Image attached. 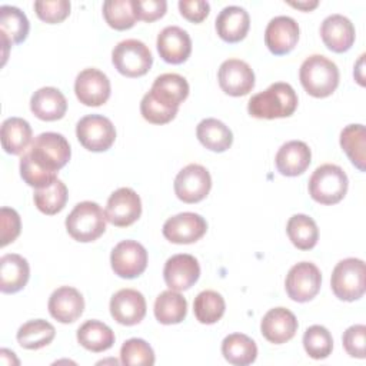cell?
<instances>
[{
  "instance_id": "1",
  "label": "cell",
  "mask_w": 366,
  "mask_h": 366,
  "mask_svg": "<svg viewBox=\"0 0 366 366\" xmlns=\"http://www.w3.org/2000/svg\"><path fill=\"white\" fill-rule=\"evenodd\" d=\"M297 107V94L289 83L276 81L266 90L253 94L247 103V112L256 119L289 117Z\"/></svg>"
},
{
  "instance_id": "2",
  "label": "cell",
  "mask_w": 366,
  "mask_h": 366,
  "mask_svg": "<svg viewBox=\"0 0 366 366\" xmlns=\"http://www.w3.org/2000/svg\"><path fill=\"white\" fill-rule=\"evenodd\" d=\"M303 89L313 97L330 96L339 84L337 66L322 54L309 56L299 69Z\"/></svg>"
},
{
  "instance_id": "3",
  "label": "cell",
  "mask_w": 366,
  "mask_h": 366,
  "mask_svg": "<svg viewBox=\"0 0 366 366\" xmlns=\"http://www.w3.org/2000/svg\"><path fill=\"white\" fill-rule=\"evenodd\" d=\"M24 154L37 167L50 173H57V170L66 166L70 160L71 150L63 134L46 132L34 137Z\"/></svg>"
},
{
  "instance_id": "4",
  "label": "cell",
  "mask_w": 366,
  "mask_h": 366,
  "mask_svg": "<svg viewBox=\"0 0 366 366\" xmlns=\"http://www.w3.org/2000/svg\"><path fill=\"white\" fill-rule=\"evenodd\" d=\"M106 213L96 202H80L66 217V230L77 242L89 243L106 230Z\"/></svg>"
},
{
  "instance_id": "5",
  "label": "cell",
  "mask_w": 366,
  "mask_h": 366,
  "mask_svg": "<svg viewBox=\"0 0 366 366\" xmlns=\"http://www.w3.org/2000/svg\"><path fill=\"white\" fill-rule=\"evenodd\" d=\"M349 180L345 170L332 163L315 169L309 179L310 197L322 204L339 203L347 192Z\"/></svg>"
},
{
  "instance_id": "6",
  "label": "cell",
  "mask_w": 366,
  "mask_h": 366,
  "mask_svg": "<svg viewBox=\"0 0 366 366\" xmlns=\"http://www.w3.org/2000/svg\"><path fill=\"white\" fill-rule=\"evenodd\" d=\"M365 262L357 257H347L340 260L330 277V286L335 296L345 302H353L365 293Z\"/></svg>"
},
{
  "instance_id": "7",
  "label": "cell",
  "mask_w": 366,
  "mask_h": 366,
  "mask_svg": "<svg viewBox=\"0 0 366 366\" xmlns=\"http://www.w3.org/2000/svg\"><path fill=\"white\" fill-rule=\"evenodd\" d=\"M112 61L120 74L126 77H140L150 70L153 56L143 41L126 39L114 46Z\"/></svg>"
},
{
  "instance_id": "8",
  "label": "cell",
  "mask_w": 366,
  "mask_h": 366,
  "mask_svg": "<svg viewBox=\"0 0 366 366\" xmlns=\"http://www.w3.org/2000/svg\"><path fill=\"white\" fill-rule=\"evenodd\" d=\"M76 136L90 152H106L116 140V129L110 119L102 114H87L77 122Z\"/></svg>"
},
{
  "instance_id": "9",
  "label": "cell",
  "mask_w": 366,
  "mask_h": 366,
  "mask_svg": "<svg viewBox=\"0 0 366 366\" xmlns=\"http://www.w3.org/2000/svg\"><path fill=\"white\" fill-rule=\"evenodd\" d=\"M322 273L310 262H299L290 267L285 280L287 296L295 302H309L320 290Z\"/></svg>"
},
{
  "instance_id": "10",
  "label": "cell",
  "mask_w": 366,
  "mask_h": 366,
  "mask_svg": "<svg viewBox=\"0 0 366 366\" xmlns=\"http://www.w3.org/2000/svg\"><path fill=\"white\" fill-rule=\"evenodd\" d=\"M110 264L119 277L134 279L146 270L147 252L136 240H122L112 250Z\"/></svg>"
},
{
  "instance_id": "11",
  "label": "cell",
  "mask_w": 366,
  "mask_h": 366,
  "mask_svg": "<svg viewBox=\"0 0 366 366\" xmlns=\"http://www.w3.org/2000/svg\"><path fill=\"white\" fill-rule=\"evenodd\" d=\"M174 193L184 203H197L203 200L212 187V177L202 164H187L174 179Z\"/></svg>"
},
{
  "instance_id": "12",
  "label": "cell",
  "mask_w": 366,
  "mask_h": 366,
  "mask_svg": "<svg viewBox=\"0 0 366 366\" xmlns=\"http://www.w3.org/2000/svg\"><path fill=\"white\" fill-rule=\"evenodd\" d=\"M104 213L107 222L113 226L127 227L140 217L142 200L133 189L120 187L107 199Z\"/></svg>"
},
{
  "instance_id": "13",
  "label": "cell",
  "mask_w": 366,
  "mask_h": 366,
  "mask_svg": "<svg viewBox=\"0 0 366 366\" xmlns=\"http://www.w3.org/2000/svg\"><path fill=\"white\" fill-rule=\"evenodd\" d=\"M220 89L229 96H246L254 87V73L252 67L240 59L224 60L217 71Z\"/></svg>"
},
{
  "instance_id": "14",
  "label": "cell",
  "mask_w": 366,
  "mask_h": 366,
  "mask_svg": "<svg viewBox=\"0 0 366 366\" xmlns=\"http://www.w3.org/2000/svg\"><path fill=\"white\" fill-rule=\"evenodd\" d=\"M206 220L193 212H183L169 217L163 224V236L176 244L194 243L204 236Z\"/></svg>"
},
{
  "instance_id": "15",
  "label": "cell",
  "mask_w": 366,
  "mask_h": 366,
  "mask_svg": "<svg viewBox=\"0 0 366 366\" xmlns=\"http://www.w3.org/2000/svg\"><path fill=\"white\" fill-rule=\"evenodd\" d=\"M74 93L84 106H102L110 97V80L99 69H84L76 77Z\"/></svg>"
},
{
  "instance_id": "16",
  "label": "cell",
  "mask_w": 366,
  "mask_h": 366,
  "mask_svg": "<svg viewBox=\"0 0 366 366\" xmlns=\"http://www.w3.org/2000/svg\"><path fill=\"white\" fill-rule=\"evenodd\" d=\"M200 276V266L194 256L180 253L169 257L164 263L163 277L169 289L183 292L190 289Z\"/></svg>"
},
{
  "instance_id": "17",
  "label": "cell",
  "mask_w": 366,
  "mask_h": 366,
  "mask_svg": "<svg viewBox=\"0 0 366 366\" xmlns=\"http://www.w3.org/2000/svg\"><path fill=\"white\" fill-rule=\"evenodd\" d=\"M299 40V24L293 17L276 16L264 30V43L270 53L276 56L286 54L295 49Z\"/></svg>"
},
{
  "instance_id": "18",
  "label": "cell",
  "mask_w": 366,
  "mask_h": 366,
  "mask_svg": "<svg viewBox=\"0 0 366 366\" xmlns=\"http://www.w3.org/2000/svg\"><path fill=\"white\" fill-rule=\"evenodd\" d=\"M110 315L124 326L140 323L146 315L144 296L134 289H120L110 299Z\"/></svg>"
},
{
  "instance_id": "19",
  "label": "cell",
  "mask_w": 366,
  "mask_h": 366,
  "mask_svg": "<svg viewBox=\"0 0 366 366\" xmlns=\"http://www.w3.org/2000/svg\"><path fill=\"white\" fill-rule=\"evenodd\" d=\"M157 51L160 57L172 64L186 61L192 53V39L179 26H167L157 36Z\"/></svg>"
},
{
  "instance_id": "20",
  "label": "cell",
  "mask_w": 366,
  "mask_h": 366,
  "mask_svg": "<svg viewBox=\"0 0 366 366\" xmlns=\"http://www.w3.org/2000/svg\"><path fill=\"white\" fill-rule=\"evenodd\" d=\"M297 326V319L289 309L273 307L263 316L260 332L267 342L282 345L296 335Z\"/></svg>"
},
{
  "instance_id": "21",
  "label": "cell",
  "mask_w": 366,
  "mask_h": 366,
  "mask_svg": "<svg viewBox=\"0 0 366 366\" xmlns=\"http://www.w3.org/2000/svg\"><path fill=\"white\" fill-rule=\"evenodd\" d=\"M49 313L60 323L76 322L84 310L81 293L71 286L57 287L49 297Z\"/></svg>"
},
{
  "instance_id": "22",
  "label": "cell",
  "mask_w": 366,
  "mask_h": 366,
  "mask_svg": "<svg viewBox=\"0 0 366 366\" xmlns=\"http://www.w3.org/2000/svg\"><path fill=\"white\" fill-rule=\"evenodd\" d=\"M320 36L329 50L343 53L347 51L355 41V26L346 16L335 13L322 21Z\"/></svg>"
},
{
  "instance_id": "23",
  "label": "cell",
  "mask_w": 366,
  "mask_h": 366,
  "mask_svg": "<svg viewBox=\"0 0 366 366\" xmlns=\"http://www.w3.org/2000/svg\"><path fill=\"white\" fill-rule=\"evenodd\" d=\"M312 152L305 142L290 140L280 146L274 163L280 174L295 177L302 174L310 164Z\"/></svg>"
},
{
  "instance_id": "24",
  "label": "cell",
  "mask_w": 366,
  "mask_h": 366,
  "mask_svg": "<svg viewBox=\"0 0 366 366\" xmlns=\"http://www.w3.org/2000/svg\"><path fill=\"white\" fill-rule=\"evenodd\" d=\"M216 31L227 43L243 40L250 27L249 13L240 6H226L216 17Z\"/></svg>"
},
{
  "instance_id": "25",
  "label": "cell",
  "mask_w": 366,
  "mask_h": 366,
  "mask_svg": "<svg viewBox=\"0 0 366 366\" xmlns=\"http://www.w3.org/2000/svg\"><path fill=\"white\" fill-rule=\"evenodd\" d=\"M149 93L162 104L179 110L180 103L189 96V83L180 74L164 73L154 79Z\"/></svg>"
},
{
  "instance_id": "26",
  "label": "cell",
  "mask_w": 366,
  "mask_h": 366,
  "mask_svg": "<svg viewBox=\"0 0 366 366\" xmlns=\"http://www.w3.org/2000/svg\"><path fill=\"white\" fill-rule=\"evenodd\" d=\"M30 110L40 120L54 122L66 114L67 100L59 89L41 87L33 93L30 99Z\"/></svg>"
},
{
  "instance_id": "27",
  "label": "cell",
  "mask_w": 366,
  "mask_h": 366,
  "mask_svg": "<svg viewBox=\"0 0 366 366\" xmlns=\"http://www.w3.org/2000/svg\"><path fill=\"white\" fill-rule=\"evenodd\" d=\"M30 277L27 260L16 253H7L0 259V290L16 293L21 290Z\"/></svg>"
},
{
  "instance_id": "28",
  "label": "cell",
  "mask_w": 366,
  "mask_h": 366,
  "mask_svg": "<svg viewBox=\"0 0 366 366\" xmlns=\"http://www.w3.org/2000/svg\"><path fill=\"white\" fill-rule=\"evenodd\" d=\"M29 20L27 16L14 6H1L0 7V34L3 46L19 44L26 40L29 34Z\"/></svg>"
},
{
  "instance_id": "29",
  "label": "cell",
  "mask_w": 366,
  "mask_h": 366,
  "mask_svg": "<svg viewBox=\"0 0 366 366\" xmlns=\"http://www.w3.org/2000/svg\"><path fill=\"white\" fill-rule=\"evenodd\" d=\"M31 127L21 117H9L1 123V147L9 154H21L31 142Z\"/></svg>"
},
{
  "instance_id": "30",
  "label": "cell",
  "mask_w": 366,
  "mask_h": 366,
  "mask_svg": "<svg viewBox=\"0 0 366 366\" xmlns=\"http://www.w3.org/2000/svg\"><path fill=\"white\" fill-rule=\"evenodd\" d=\"M196 136L206 149L217 153L227 150L233 143L232 130L223 122L213 117L203 119L197 124Z\"/></svg>"
},
{
  "instance_id": "31",
  "label": "cell",
  "mask_w": 366,
  "mask_h": 366,
  "mask_svg": "<svg viewBox=\"0 0 366 366\" xmlns=\"http://www.w3.org/2000/svg\"><path fill=\"white\" fill-rule=\"evenodd\" d=\"M223 357L234 366H247L257 357V346L253 339L243 333L227 335L222 342Z\"/></svg>"
},
{
  "instance_id": "32",
  "label": "cell",
  "mask_w": 366,
  "mask_h": 366,
  "mask_svg": "<svg viewBox=\"0 0 366 366\" xmlns=\"http://www.w3.org/2000/svg\"><path fill=\"white\" fill-rule=\"evenodd\" d=\"M187 302L176 290H164L154 300V316L162 325H176L184 320Z\"/></svg>"
},
{
  "instance_id": "33",
  "label": "cell",
  "mask_w": 366,
  "mask_h": 366,
  "mask_svg": "<svg viewBox=\"0 0 366 366\" xmlns=\"http://www.w3.org/2000/svg\"><path fill=\"white\" fill-rule=\"evenodd\" d=\"M77 342L84 349L99 353L113 346L114 333L100 320H87L77 329Z\"/></svg>"
},
{
  "instance_id": "34",
  "label": "cell",
  "mask_w": 366,
  "mask_h": 366,
  "mask_svg": "<svg viewBox=\"0 0 366 366\" xmlns=\"http://www.w3.org/2000/svg\"><path fill=\"white\" fill-rule=\"evenodd\" d=\"M56 329L51 323L43 319H34L23 323L17 330V342L21 347L36 350L47 346L54 339Z\"/></svg>"
},
{
  "instance_id": "35",
  "label": "cell",
  "mask_w": 366,
  "mask_h": 366,
  "mask_svg": "<svg viewBox=\"0 0 366 366\" xmlns=\"http://www.w3.org/2000/svg\"><path fill=\"white\" fill-rule=\"evenodd\" d=\"M340 146L360 172L366 170V129L363 124H349L340 133Z\"/></svg>"
},
{
  "instance_id": "36",
  "label": "cell",
  "mask_w": 366,
  "mask_h": 366,
  "mask_svg": "<svg viewBox=\"0 0 366 366\" xmlns=\"http://www.w3.org/2000/svg\"><path fill=\"white\" fill-rule=\"evenodd\" d=\"M290 242L300 250H309L319 240V229L316 222L307 214H293L286 224Z\"/></svg>"
},
{
  "instance_id": "37",
  "label": "cell",
  "mask_w": 366,
  "mask_h": 366,
  "mask_svg": "<svg viewBox=\"0 0 366 366\" xmlns=\"http://www.w3.org/2000/svg\"><path fill=\"white\" fill-rule=\"evenodd\" d=\"M226 309L224 299L214 290L200 292L193 302V312L196 319L203 325H213L222 319Z\"/></svg>"
},
{
  "instance_id": "38",
  "label": "cell",
  "mask_w": 366,
  "mask_h": 366,
  "mask_svg": "<svg viewBox=\"0 0 366 366\" xmlns=\"http://www.w3.org/2000/svg\"><path fill=\"white\" fill-rule=\"evenodd\" d=\"M67 187L66 184L57 179L50 186L43 189H36L33 194V200L36 207L44 214H56L63 210L67 202Z\"/></svg>"
},
{
  "instance_id": "39",
  "label": "cell",
  "mask_w": 366,
  "mask_h": 366,
  "mask_svg": "<svg viewBox=\"0 0 366 366\" xmlns=\"http://www.w3.org/2000/svg\"><path fill=\"white\" fill-rule=\"evenodd\" d=\"M303 347L312 359H326L333 349V339L330 332L320 325L307 327L303 335Z\"/></svg>"
},
{
  "instance_id": "40",
  "label": "cell",
  "mask_w": 366,
  "mask_h": 366,
  "mask_svg": "<svg viewBox=\"0 0 366 366\" xmlns=\"http://www.w3.org/2000/svg\"><path fill=\"white\" fill-rule=\"evenodd\" d=\"M103 16L106 23L116 30L130 29L137 20L132 0H106L103 3Z\"/></svg>"
},
{
  "instance_id": "41",
  "label": "cell",
  "mask_w": 366,
  "mask_h": 366,
  "mask_svg": "<svg viewBox=\"0 0 366 366\" xmlns=\"http://www.w3.org/2000/svg\"><path fill=\"white\" fill-rule=\"evenodd\" d=\"M120 362L126 366H152L154 365V352L146 340L132 337L120 347Z\"/></svg>"
},
{
  "instance_id": "42",
  "label": "cell",
  "mask_w": 366,
  "mask_h": 366,
  "mask_svg": "<svg viewBox=\"0 0 366 366\" xmlns=\"http://www.w3.org/2000/svg\"><path fill=\"white\" fill-rule=\"evenodd\" d=\"M140 113H142L143 119L147 120L149 123L164 124L176 117L177 110L162 104L147 92L140 102Z\"/></svg>"
},
{
  "instance_id": "43",
  "label": "cell",
  "mask_w": 366,
  "mask_h": 366,
  "mask_svg": "<svg viewBox=\"0 0 366 366\" xmlns=\"http://www.w3.org/2000/svg\"><path fill=\"white\" fill-rule=\"evenodd\" d=\"M34 11L40 20L54 24L63 21L70 14L69 0H37L34 1Z\"/></svg>"
},
{
  "instance_id": "44",
  "label": "cell",
  "mask_w": 366,
  "mask_h": 366,
  "mask_svg": "<svg viewBox=\"0 0 366 366\" xmlns=\"http://www.w3.org/2000/svg\"><path fill=\"white\" fill-rule=\"evenodd\" d=\"M20 176L29 186L34 189L47 187L54 180H57V173H50L37 167L29 160L26 154H23L20 159Z\"/></svg>"
},
{
  "instance_id": "45",
  "label": "cell",
  "mask_w": 366,
  "mask_h": 366,
  "mask_svg": "<svg viewBox=\"0 0 366 366\" xmlns=\"http://www.w3.org/2000/svg\"><path fill=\"white\" fill-rule=\"evenodd\" d=\"M20 229L21 223L19 213L11 207L3 206L0 209V246L4 247L14 242L20 234Z\"/></svg>"
},
{
  "instance_id": "46",
  "label": "cell",
  "mask_w": 366,
  "mask_h": 366,
  "mask_svg": "<svg viewBox=\"0 0 366 366\" xmlns=\"http://www.w3.org/2000/svg\"><path fill=\"white\" fill-rule=\"evenodd\" d=\"M365 336H366L365 325H353L345 330L342 340H343V347L349 356L365 359Z\"/></svg>"
},
{
  "instance_id": "47",
  "label": "cell",
  "mask_w": 366,
  "mask_h": 366,
  "mask_svg": "<svg viewBox=\"0 0 366 366\" xmlns=\"http://www.w3.org/2000/svg\"><path fill=\"white\" fill-rule=\"evenodd\" d=\"M132 6L136 19L149 23L163 17L167 9L166 0H132Z\"/></svg>"
},
{
  "instance_id": "48",
  "label": "cell",
  "mask_w": 366,
  "mask_h": 366,
  "mask_svg": "<svg viewBox=\"0 0 366 366\" xmlns=\"http://www.w3.org/2000/svg\"><path fill=\"white\" fill-rule=\"evenodd\" d=\"M179 10L180 14L189 21L200 23L207 17L210 11V4L206 0H180Z\"/></svg>"
},
{
  "instance_id": "49",
  "label": "cell",
  "mask_w": 366,
  "mask_h": 366,
  "mask_svg": "<svg viewBox=\"0 0 366 366\" xmlns=\"http://www.w3.org/2000/svg\"><path fill=\"white\" fill-rule=\"evenodd\" d=\"M289 4L296 7V9H302L305 11H309V10L315 9L319 4V1L317 0H313V1H309V0L307 1H289Z\"/></svg>"
}]
</instances>
